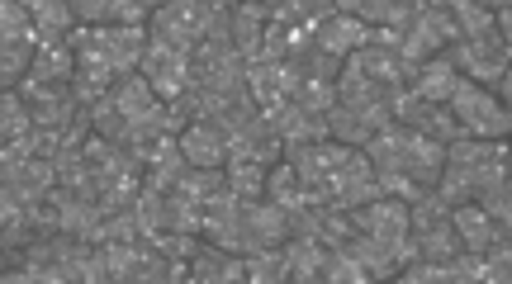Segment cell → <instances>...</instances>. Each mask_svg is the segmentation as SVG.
Instances as JSON below:
<instances>
[{
    "instance_id": "277c9868",
    "label": "cell",
    "mask_w": 512,
    "mask_h": 284,
    "mask_svg": "<svg viewBox=\"0 0 512 284\" xmlns=\"http://www.w3.org/2000/svg\"><path fill=\"white\" fill-rule=\"evenodd\" d=\"M347 256L361 261L375 284L399 280L408 266H418V247H413V209L399 199H375L366 209L351 213V242Z\"/></svg>"
},
{
    "instance_id": "9a60e30c",
    "label": "cell",
    "mask_w": 512,
    "mask_h": 284,
    "mask_svg": "<svg viewBox=\"0 0 512 284\" xmlns=\"http://www.w3.org/2000/svg\"><path fill=\"white\" fill-rule=\"evenodd\" d=\"M290 242V213L275 209L271 199H256L242 209V232H238V256H266Z\"/></svg>"
},
{
    "instance_id": "f1b7e54d",
    "label": "cell",
    "mask_w": 512,
    "mask_h": 284,
    "mask_svg": "<svg viewBox=\"0 0 512 284\" xmlns=\"http://www.w3.org/2000/svg\"><path fill=\"white\" fill-rule=\"evenodd\" d=\"M147 185L143 190H157V195H171L176 185H181V176L190 171V161H185V152H181V138H171V142H162L152 157H147Z\"/></svg>"
},
{
    "instance_id": "7c38bea8",
    "label": "cell",
    "mask_w": 512,
    "mask_h": 284,
    "mask_svg": "<svg viewBox=\"0 0 512 284\" xmlns=\"http://www.w3.org/2000/svg\"><path fill=\"white\" fill-rule=\"evenodd\" d=\"M413 247H418V261H432V266L470 256L456 232V213L441 195H427L413 204Z\"/></svg>"
},
{
    "instance_id": "9c48e42d",
    "label": "cell",
    "mask_w": 512,
    "mask_h": 284,
    "mask_svg": "<svg viewBox=\"0 0 512 284\" xmlns=\"http://www.w3.org/2000/svg\"><path fill=\"white\" fill-rule=\"evenodd\" d=\"M214 19H219V0H166L147 24V38L176 53H195L214 34Z\"/></svg>"
},
{
    "instance_id": "e575fe53",
    "label": "cell",
    "mask_w": 512,
    "mask_h": 284,
    "mask_svg": "<svg viewBox=\"0 0 512 284\" xmlns=\"http://www.w3.org/2000/svg\"><path fill=\"white\" fill-rule=\"evenodd\" d=\"M247 284H294L285 251H266V256H247Z\"/></svg>"
},
{
    "instance_id": "f546056e",
    "label": "cell",
    "mask_w": 512,
    "mask_h": 284,
    "mask_svg": "<svg viewBox=\"0 0 512 284\" xmlns=\"http://www.w3.org/2000/svg\"><path fill=\"white\" fill-rule=\"evenodd\" d=\"M460 86V71L446 62V57H437V62H427L422 71H413V81H408V90L418 95V100H427V105H451V95H456Z\"/></svg>"
},
{
    "instance_id": "4fadbf2b",
    "label": "cell",
    "mask_w": 512,
    "mask_h": 284,
    "mask_svg": "<svg viewBox=\"0 0 512 284\" xmlns=\"http://www.w3.org/2000/svg\"><path fill=\"white\" fill-rule=\"evenodd\" d=\"M456 19H451V5H422L418 19L408 24V34L399 38V53L408 62V71H422L427 62H437L456 48Z\"/></svg>"
},
{
    "instance_id": "484cf974",
    "label": "cell",
    "mask_w": 512,
    "mask_h": 284,
    "mask_svg": "<svg viewBox=\"0 0 512 284\" xmlns=\"http://www.w3.org/2000/svg\"><path fill=\"white\" fill-rule=\"evenodd\" d=\"M190 284H247V256L204 242V251L190 261Z\"/></svg>"
},
{
    "instance_id": "ab89813d",
    "label": "cell",
    "mask_w": 512,
    "mask_h": 284,
    "mask_svg": "<svg viewBox=\"0 0 512 284\" xmlns=\"http://www.w3.org/2000/svg\"><path fill=\"white\" fill-rule=\"evenodd\" d=\"M498 100H503V105L512 109V67H508V76H503V81H498Z\"/></svg>"
},
{
    "instance_id": "ba28073f",
    "label": "cell",
    "mask_w": 512,
    "mask_h": 284,
    "mask_svg": "<svg viewBox=\"0 0 512 284\" xmlns=\"http://www.w3.org/2000/svg\"><path fill=\"white\" fill-rule=\"evenodd\" d=\"M86 161H91V176H95V195H100V209H105V218H114V213H128L133 204H138V195H143L147 185V171L143 161L133 157L128 147H114V142L105 138H86Z\"/></svg>"
},
{
    "instance_id": "e0dca14e",
    "label": "cell",
    "mask_w": 512,
    "mask_h": 284,
    "mask_svg": "<svg viewBox=\"0 0 512 284\" xmlns=\"http://www.w3.org/2000/svg\"><path fill=\"white\" fill-rule=\"evenodd\" d=\"M394 124H399V128H413V133L441 142V147H451V142L465 138V128L456 124L451 105H427V100H418L413 90H403L399 100H394Z\"/></svg>"
},
{
    "instance_id": "83f0119b",
    "label": "cell",
    "mask_w": 512,
    "mask_h": 284,
    "mask_svg": "<svg viewBox=\"0 0 512 284\" xmlns=\"http://www.w3.org/2000/svg\"><path fill=\"white\" fill-rule=\"evenodd\" d=\"M389 284H479V256H460V261H446V266L418 261Z\"/></svg>"
},
{
    "instance_id": "ffe728a7",
    "label": "cell",
    "mask_w": 512,
    "mask_h": 284,
    "mask_svg": "<svg viewBox=\"0 0 512 284\" xmlns=\"http://www.w3.org/2000/svg\"><path fill=\"white\" fill-rule=\"evenodd\" d=\"M418 0H342V15L361 19L370 29H389V34H408V24L418 19Z\"/></svg>"
},
{
    "instance_id": "d590c367",
    "label": "cell",
    "mask_w": 512,
    "mask_h": 284,
    "mask_svg": "<svg viewBox=\"0 0 512 284\" xmlns=\"http://www.w3.org/2000/svg\"><path fill=\"white\" fill-rule=\"evenodd\" d=\"M479 209L489 213L498 228H512V161H508V176H503V185H498V190H494L489 199H484Z\"/></svg>"
},
{
    "instance_id": "6da1fadb",
    "label": "cell",
    "mask_w": 512,
    "mask_h": 284,
    "mask_svg": "<svg viewBox=\"0 0 512 284\" xmlns=\"http://www.w3.org/2000/svg\"><path fill=\"white\" fill-rule=\"evenodd\" d=\"M285 161L294 166L309 204H318V209L356 213L366 204H375V199H384L366 147H347V142L328 138V142H309V147H290Z\"/></svg>"
},
{
    "instance_id": "2e32d148",
    "label": "cell",
    "mask_w": 512,
    "mask_h": 284,
    "mask_svg": "<svg viewBox=\"0 0 512 284\" xmlns=\"http://www.w3.org/2000/svg\"><path fill=\"white\" fill-rule=\"evenodd\" d=\"M190 62L195 53H176V48H162V43H152L147 38V53H143V81L157 95H162V105H176L190 95Z\"/></svg>"
},
{
    "instance_id": "7402d4cb",
    "label": "cell",
    "mask_w": 512,
    "mask_h": 284,
    "mask_svg": "<svg viewBox=\"0 0 512 284\" xmlns=\"http://www.w3.org/2000/svg\"><path fill=\"white\" fill-rule=\"evenodd\" d=\"M370 34H375L370 24L342 15V5H337V15L318 24V48H323L328 57H337V62H351V57H356L370 43Z\"/></svg>"
},
{
    "instance_id": "44dd1931",
    "label": "cell",
    "mask_w": 512,
    "mask_h": 284,
    "mask_svg": "<svg viewBox=\"0 0 512 284\" xmlns=\"http://www.w3.org/2000/svg\"><path fill=\"white\" fill-rule=\"evenodd\" d=\"M233 161H252V166H266V171L285 161V138L275 133V124L266 119V114L252 119V124L233 138Z\"/></svg>"
},
{
    "instance_id": "8d00e7d4",
    "label": "cell",
    "mask_w": 512,
    "mask_h": 284,
    "mask_svg": "<svg viewBox=\"0 0 512 284\" xmlns=\"http://www.w3.org/2000/svg\"><path fill=\"white\" fill-rule=\"evenodd\" d=\"M328 284H375L361 270V261L356 256H347V251H332V261H328Z\"/></svg>"
},
{
    "instance_id": "f35d334b",
    "label": "cell",
    "mask_w": 512,
    "mask_h": 284,
    "mask_svg": "<svg viewBox=\"0 0 512 284\" xmlns=\"http://www.w3.org/2000/svg\"><path fill=\"white\" fill-rule=\"evenodd\" d=\"M0 284H43L34 275V270H5V275H0Z\"/></svg>"
},
{
    "instance_id": "d4e9b609",
    "label": "cell",
    "mask_w": 512,
    "mask_h": 284,
    "mask_svg": "<svg viewBox=\"0 0 512 284\" xmlns=\"http://www.w3.org/2000/svg\"><path fill=\"white\" fill-rule=\"evenodd\" d=\"M280 251H285V266H290V280L294 284H328L332 247L309 242V237H290Z\"/></svg>"
},
{
    "instance_id": "4dcf8cb0",
    "label": "cell",
    "mask_w": 512,
    "mask_h": 284,
    "mask_svg": "<svg viewBox=\"0 0 512 284\" xmlns=\"http://www.w3.org/2000/svg\"><path fill=\"white\" fill-rule=\"evenodd\" d=\"M24 81H43V86H72L76 81V48L72 43H43L34 57V71Z\"/></svg>"
},
{
    "instance_id": "4316f807",
    "label": "cell",
    "mask_w": 512,
    "mask_h": 284,
    "mask_svg": "<svg viewBox=\"0 0 512 284\" xmlns=\"http://www.w3.org/2000/svg\"><path fill=\"white\" fill-rule=\"evenodd\" d=\"M29 15H34L38 43H72L81 29L72 0H29Z\"/></svg>"
},
{
    "instance_id": "52a82bcc",
    "label": "cell",
    "mask_w": 512,
    "mask_h": 284,
    "mask_svg": "<svg viewBox=\"0 0 512 284\" xmlns=\"http://www.w3.org/2000/svg\"><path fill=\"white\" fill-rule=\"evenodd\" d=\"M508 161H512V142H479V138L451 142V147H446V171H441L437 195L446 199L451 209L484 204V199L503 185Z\"/></svg>"
},
{
    "instance_id": "74e56055",
    "label": "cell",
    "mask_w": 512,
    "mask_h": 284,
    "mask_svg": "<svg viewBox=\"0 0 512 284\" xmlns=\"http://www.w3.org/2000/svg\"><path fill=\"white\" fill-rule=\"evenodd\" d=\"M498 15V29H503V38H508V53H512V5H494Z\"/></svg>"
},
{
    "instance_id": "3957f363",
    "label": "cell",
    "mask_w": 512,
    "mask_h": 284,
    "mask_svg": "<svg viewBox=\"0 0 512 284\" xmlns=\"http://www.w3.org/2000/svg\"><path fill=\"white\" fill-rule=\"evenodd\" d=\"M370 166L380 176V190L384 199H399V204H418V199L437 195L441 185V171H446V147L432 138H422L413 128H399L389 124L380 138L366 147Z\"/></svg>"
},
{
    "instance_id": "d6a6232c",
    "label": "cell",
    "mask_w": 512,
    "mask_h": 284,
    "mask_svg": "<svg viewBox=\"0 0 512 284\" xmlns=\"http://www.w3.org/2000/svg\"><path fill=\"white\" fill-rule=\"evenodd\" d=\"M266 199H271L275 209H285L290 218H294V213L309 209V195H304V185H299V176H294L290 161L271 166V180H266Z\"/></svg>"
},
{
    "instance_id": "1f68e13d",
    "label": "cell",
    "mask_w": 512,
    "mask_h": 284,
    "mask_svg": "<svg viewBox=\"0 0 512 284\" xmlns=\"http://www.w3.org/2000/svg\"><path fill=\"white\" fill-rule=\"evenodd\" d=\"M451 213H456V232L470 256H489L498 247V223L479 204H465V209H451Z\"/></svg>"
},
{
    "instance_id": "603a6c76",
    "label": "cell",
    "mask_w": 512,
    "mask_h": 284,
    "mask_svg": "<svg viewBox=\"0 0 512 284\" xmlns=\"http://www.w3.org/2000/svg\"><path fill=\"white\" fill-rule=\"evenodd\" d=\"M242 209H247V199L228 195L223 190L209 209H204V242L219 251H233L238 256V232H242Z\"/></svg>"
},
{
    "instance_id": "5b68a950",
    "label": "cell",
    "mask_w": 512,
    "mask_h": 284,
    "mask_svg": "<svg viewBox=\"0 0 512 284\" xmlns=\"http://www.w3.org/2000/svg\"><path fill=\"white\" fill-rule=\"evenodd\" d=\"M403 90H389L380 86L375 76L347 62L342 76H337V105L328 114V133L332 142H347V147H370L380 138L384 128L394 124V100Z\"/></svg>"
},
{
    "instance_id": "7a4b0ae2",
    "label": "cell",
    "mask_w": 512,
    "mask_h": 284,
    "mask_svg": "<svg viewBox=\"0 0 512 284\" xmlns=\"http://www.w3.org/2000/svg\"><path fill=\"white\" fill-rule=\"evenodd\" d=\"M91 128H95V138L114 142V147H128L143 166L162 142L185 133L181 114L171 105H162V95L143 81V71H138V76H124V81L91 109Z\"/></svg>"
},
{
    "instance_id": "5bb4252c",
    "label": "cell",
    "mask_w": 512,
    "mask_h": 284,
    "mask_svg": "<svg viewBox=\"0 0 512 284\" xmlns=\"http://www.w3.org/2000/svg\"><path fill=\"white\" fill-rule=\"evenodd\" d=\"M110 261L114 284H171L176 261L162 256L152 242H119V247H100Z\"/></svg>"
},
{
    "instance_id": "ac0fdd59",
    "label": "cell",
    "mask_w": 512,
    "mask_h": 284,
    "mask_svg": "<svg viewBox=\"0 0 512 284\" xmlns=\"http://www.w3.org/2000/svg\"><path fill=\"white\" fill-rule=\"evenodd\" d=\"M181 152H185V161L200 166V171H228V161H233V138H228L214 119H190L181 133Z\"/></svg>"
},
{
    "instance_id": "8992f818",
    "label": "cell",
    "mask_w": 512,
    "mask_h": 284,
    "mask_svg": "<svg viewBox=\"0 0 512 284\" xmlns=\"http://www.w3.org/2000/svg\"><path fill=\"white\" fill-rule=\"evenodd\" d=\"M451 19H456V48L446 53V62L475 81V86H489L498 90V81L508 76L512 67V53H508V38L498 29V15L494 5H475V0H451Z\"/></svg>"
},
{
    "instance_id": "8fae6325",
    "label": "cell",
    "mask_w": 512,
    "mask_h": 284,
    "mask_svg": "<svg viewBox=\"0 0 512 284\" xmlns=\"http://www.w3.org/2000/svg\"><path fill=\"white\" fill-rule=\"evenodd\" d=\"M451 114H456V124L465 128V138L512 142V109L498 100V90L475 86V81L460 76L456 95H451Z\"/></svg>"
},
{
    "instance_id": "836d02e7",
    "label": "cell",
    "mask_w": 512,
    "mask_h": 284,
    "mask_svg": "<svg viewBox=\"0 0 512 284\" xmlns=\"http://www.w3.org/2000/svg\"><path fill=\"white\" fill-rule=\"evenodd\" d=\"M223 180H228V195L256 204V199H266V180H271V171H266V166H252V161H228Z\"/></svg>"
},
{
    "instance_id": "d6986e66",
    "label": "cell",
    "mask_w": 512,
    "mask_h": 284,
    "mask_svg": "<svg viewBox=\"0 0 512 284\" xmlns=\"http://www.w3.org/2000/svg\"><path fill=\"white\" fill-rule=\"evenodd\" d=\"M247 86H252V100L261 105V114H271V109L290 105L294 86H299V71L294 62H271V57H261L247 67Z\"/></svg>"
},
{
    "instance_id": "cb8c5ba5",
    "label": "cell",
    "mask_w": 512,
    "mask_h": 284,
    "mask_svg": "<svg viewBox=\"0 0 512 284\" xmlns=\"http://www.w3.org/2000/svg\"><path fill=\"white\" fill-rule=\"evenodd\" d=\"M275 124V133L285 138V152L290 147H309V142H328L332 133H328V119H318V114H309V109H299L290 100V105H280V109H271L266 114Z\"/></svg>"
},
{
    "instance_id": "30bf717a",
    "label": "cell",
    "mask_w": 512,
    "mask_h": 284,
    "mask_svg": "<svg viewBox=\"0 0 512 284\" xmlns=\"http://www.w3.org/2000/svg\"><path fill=\"white\" fill-rule=\"evenodd\" d=\"M38 48H43V43H38L29 0H5V5H0V86L19 90V81L34 71Z\"/></svg>"
}]
</instances>
